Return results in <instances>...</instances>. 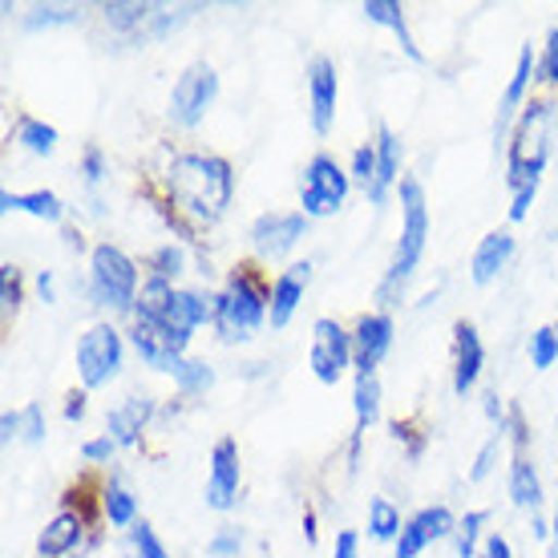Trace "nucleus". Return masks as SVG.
Listing matches in <instances>:
<instances>
[{"mask_svg": "<svg viewBox=\"0 0 558 558\" xmlns=\"http://www.w3.org/2000/svg\"><path fill=\"white\" fill-rule=\"evenodd\" d=\"M13 142L21 150L37 154V158H49L57 150V130L49 122H41V118H28L25 113V118H16Z\"/></svg>", "mask_w": 558, "mask_h": 558, "instance_id": "a878e982", "label": "nucleus"}, {"mask_svg": "<svg viewBox=\"0 0 558 558\" xmlns=\"http://www.w3.org/2000/svg\"><path fill=\"white\" fill-rule=\"evenodd\" d=\"M122 356H126V344H122V332L113 324H94L89 332L77 340V377H82V389H106L118 373H122Z\"/></svg>", "mask_w": 558, "mask_h": 558, "instance_id": "0eeeda50", "label": "nucleus"}, {"mask_svg": "<svg viewBox=\"0 0 558 558\" xmlns=\"http://www.w3.org/2000/svg\"><path fill=\"white\" fill-rule=\"evenodd\" d=\"M482 558H514V550H510L502 534H489L486 546H482Z\"/></svg>", "mask_w": 558, "mask_h": 558, "instance_id": "de8ad7c7", "label": "nucleus"}, {"mask_svg": "<svg viewBox=\"0 0 558 558\" xmlns=\"http://www.w3.org/2000/svg\"><path fill=\"white\" fill-rule=\"evenodd\" d=\"M510 498H514V506L531 510L534 518L543 510V477L526 453H514V461H510Z\"/></svg>", "mask_w": 558, "mask_h": 558, "instance_id": "5701e85b", "label": "nucleus"}, {"mask_svg": "<svg viewBox=\"0 0 558 558\" xmlns=\"http://www.w3.org/2000/svg\"><path fill=\"white\" fill-rule=\"evenodd\" d=\"M453 531H458V518L449 506H425L405 522V531L397 538V558H417L425 546L437 543V538H449Z\"/></svg>", "mask_w": 558, "mask_h": 558, "instance_id": "ddd939ff", "label": "nucleus"}, {"mask_svg": "<svg viewBox=\"0 0 558 558\" xmlns=\"http://www.w3.org/2000/svg\"><path fill=\"white\" fill-rule=\"evenodd\" d=\"M154 417V401L150 397H130L122 401L118 409H110V417H106V433H110L118 446H138L142 441V429L150 425Z\"/></svg>", "mask_w": 558, "mask_h": 558, "instance_id": "aec40b11", "label": "nucleus"}, {"mask_svg": "<svg viewBox=\"0 0 558 558\" xmlns=\"http://www.w3.org/2000/svg\"><path fill=\"white\" fill-rule=\"evenodd\" d=\"M82 9L77 4H37L25 13V28H53V25H77Z\"/></svg>", "mask_w": 558, "mask_h": 558, "instance_id": "7c9ffc66", "label": "nucleus"}, {"mask_svg": "<svg viewBox=\"0 0 558 558\" xmlns=\"http://www.w3.org/2000/svg\"><path fill=\"white\" fill-rule=\"evenodd\" d=\"M401 531H405L401 510H397L389 498H373V502H368V534H373L377 543H397Z\"/></svg>", "mask_w": 558, "mask_h": 558, "instance_id": "c85d7f7f", "label": "nucleus"}, {"mask_svg": "<svg viewBox=\"0 0 558 558\" xmlns=\"http://www.w3.org/2000/svg\"><path fill=\"white\" fill-rule=\"evenodd\" d=\"M429 243V207H425V191L417 179H401V239H397V252L392 264L380 279V300H389L405 288L413 271H417L421 255Z\"/></svg>", "mask_w": 558, "mask_h": 558, "instance_id": "7ed1b4c3", "label": "nucleus"}, {"mask_svg": "<svg viewBox=\"0 0 558 558\" xmlns=\"http://www.w3.org/2000/svg\"><path fill=\"white\" fill-rule=\"evenodd\" d=\"M534 77L546 85H558V28H550V37H546L543 57H538V73H534Z\"/></svg>", "mask_w": 558, "mask_h": 558, "instance_id": "58836bf2", "label": "nucleus"}, {"mask_svg": "<svg viewBox=\"0 0 558 558\" xmlns=\"http://www.w3.org/2000/svg\"><path fill=\"white\" fill-rule=\"evenodd\" d=\"M45 409L41 405H25L21 409V441H28V446H41L45 441Z\"/></svg>", "mask_w": 558, "mask_h": 558, "instance_id": "4c0bfd02", "label": "nucleus"}, {"mask_svg": "<svg viewBox=\"0 0 558 558\" xmlns=\"http://www.w3.org/2000/svg\"><path fill=\"white\" fill-rule=\"evenodd\" d=\"M392 316L385 312H368L356 320L352 328V364H356V373H377V364L389 356L392 349Z\"/></svg>", "mask_w": 558, "mask_h": 558, "instance_id": "f8f14e48", "label": "nucleus"}, {"mask_svg": "<svg viewBox=\"0 0 558 558\" xmlns=\"http://www.w3.org/2000/svg\"><path fill=\"white\" fill-rule=\"evenodd\" d=\"M37 292H41L45 304H57V279H53V271H37Z\"/></svg>", "mask_w": 558, "mask_h": 558, "instance_id": "09e8293b", "label": "nucleus"}, {"mask_svg": "<svg viewBox=\"0 0 558 558\" xmlns=\"http://www.w3.org/2000/svg\"><path fill=\"white\" fill-rule=\"evenodd\" d=\"M361 13L368 16V25L392 28L409 61H421V49H417V41H413V33H409V25H405V9H401L397 0H364Z\"/></svg>", "mask_w": 558, "mask_h": 558, "instance_id": "4be33fe9", "label": "nucleus"}, {"mask_svg": "<svg viewBox=\"0 0 558 558\" xmlns=\"http://www.w3.org/2000/svg\"><path fill=\"white\" fill-rule=\"evenodd\" d=\"M0 210H25L33 219H45V223H61L65 219V203L53 195V191H28V195H13V191H4L0 195Z\"/></svg>", "mask_w": 558, "mask_h": 558, "instance_id": "b1692460", "label": "nucleus"}, {"mask_svg": "<svg viewBox=\"0 0 558 558\" xmlns=\"http://www.w3.org/2000/svg\"><path fill=\"white\" fill-rule=\"evenodd\" d=\"M304 538H307V546H316V538H320V531H316V514H312V510L304 514Z\"/></svg>", "mask_w": 558, "mask_h": 558, "instance_id": "3c124183", "label": "nucleus"}, {"mask_svg": "<svg viewBox=\"0 0 558 558\" xmlns=\"http://www.w3.org/2000/svg\"><path fill=\"white\" fill-rule=\"evenodd\" d=\"M82 174L89 186H98V182L110 174V162H106V150H101V146H85L82 150Z\"/></svg>", "mask_w": 558, "mask_h": 558, "instance_id": "ea45409f", "label": "nucleus"}, {"mask_svg": "<svg viewBox=\"0 0 558 558\" xmlns=\"http://www.w3.org/2000/svg\"><path fill=\"white\" fill-rule=\"evenodd\" d=\"M482 364H486V349H482V336L470 320L453 324V392L465 397L482 377Z\"/></svg>", "mask_w": 558, "mask_h": 558, "instance_id": "dca6fc26", "label": "nucleus"}, {"mask_svg": "<svg viewBox=\"0 0 558 558\" xmlns=\"http://www.w3.org/2000/svg\"><path fill=\"white\" fill-rule=\"evenodd\" d=\"M307 364L320 385H336L344 377V368L352 364V332H344L336 320H316L312 324V352H307Z\"/></svg>", "mask_w": 558, "mask_h": 558, "instance_id": "1a4fd4ad", "label": "nucleus"}, {"mask_svg": "<svg viewBox=\"0 0 558 558\" xmlns=\"http://www.w3.org/2000/svg\"><path fill=\"white\" fill-rule=\"evenodd\" d=\"M550 534H555V555H558V506H555V522H550Z\"/></svg>", "mask_w": 558, "mask_h": 558, "instance_id": "603ef678", "label": "nucleus"}, {"mask_svg": "<svg viewBox=\"0 0 558 558\" xmlns=\"http://www.w3.org/2000/svg\"><path fill=\"white\" fill-rule=\"evenodd\" d=\"M307 235V215L304 210H267L252 223V243L264 259H283L300 247Z\"/></svg>", "mask_w": 558, "mask_h": 558, "instance_id": "9d476101", "label": "nucleus"}, {"mask_svg": "<svg viewBox=\"0 0 558 558\" xmlns=\"http://www.w3.org/2000/svg\"><path fill=\"white\" fill-rule=\"evenodd\" d=\"M182 271H186V252H182L179 243H167V247H158V252L150 255V276L154 279H167V283H174Z\"/></svg>", "mask_w": 558, "mask_h": 558, "instance_id": "2f4dec72", "label": "nucleus"}, {"mask_svg": "<svg viewBox=\"0 0 558 558\" xmlns=\"http://www.w3.org/2000/svg\"><path fill=\"white\" fill-rule=\"evenodd\" d=\"M555 361H558V332L555 328H538V332L531 336V364L543 373V368H550Z\"/></svg>", "mask_w": 558, "mask_h": 558, "instance_id": "c9c22d12", "label": "nucleus"}, {"mask_svg": "<svg viewBox=\"0 0 558 558\" xmlns=\"http://www.w3.org/2000/svg\"><path fill=\"white\" fill-rule=\"evenodd\" d=\"M113 449H118V441H113L110 433H101V437H94V441H85V446H82V458L94 461V465H106V461L113 458Z\"/></svg>", "mask_w": 558, "mask_h": 558, "instance_id": "37998d69", "label": "nucleus"}, {"mask_svg": "<svg viewBox=\"0 0 558 558\" xmlns=\"http://www.w3.org/2000/svg\"><path fill=\"white\" fill-rule=\"evenodd\" d=\"M101 514L110 518V526H138V498L122 482H110L101 489Z\"/></svg>", "mask_w": 558, "mask_h": 558, "instance_id": "bb28decb", "label": "nucleus"}, {"mask_svg": "<svg viewBox=\"0 0 558 558\" xmlns=\"http://www.w3.org/2000/svg\"><path fill=\"white\" fill-rule=\"evenodd\" d=\"M106 13V25H113L118 33H134L154 16V4H138V0H113L101 9Z\"/></svg>", "mask_w": 558, "mask_h": 558, "instance_id": "c756f323", "label": "nucleus"}, {"mask_svg": "<svg viewBox=\"0 0 558 558\" xmlns=\"http://www.w3.org/2000/svg\"><path fill=\"white\" fill-rule=\"evenodd\" d=\"M0 437H4V441H21V409H9V413L0 417Z\"/></svg>", "mask_w": 558, "mask_h": 558, "instance_id": "49530a36", "label": "nucleus"}, {"mask_svg": "<svg viewBox=\"0 0 558 558\" xmlns=\"http://www.w3.org/2000/svg\"><path fill=\"white\" fill-rule=\"evenodd\" d=\"M332 558H361V534H356V531H340V534H336Z\"/></svg>", "mask_w": 558, "mask_h": 558, "instance_id": "a18cd8bd", "label": "nucleus"}, {"mask_svg": "<svg viewBox=\"0 0 558 558\" xmlns=\"http://www.w3.org/2000/svg\"><path fill=\"white\" fill-rule=\"evenodd\" d=\"M126 546H130V555H126V558H170V555H167V546H162V538L154 534L150 522H138V526H130Z\"/></svg>", "mask_w": 558, "mask_h": 558, "instance_id": "473e14b6", "label": "nucleus"}, {"mask_svg": "<svg viewBox=\"0 0 558 558\" xmlns=\"http://www.w3.org/2000/svg\"><path fill=\"white\" fill-rule=\"evenodd\" d=\"M239 550H243V531H239V526H223V531H215V538L207 543L210 558H239Z\"/></svg>", "mask_w": 558, "mask_h": 558, "instance_id": "e433bc0d", "label": "nucleus"}, {"mask_svg": "<svg viewBox=\"0 0 558 558\" xmlns=\"http://www.w3.org/2000/svg\"><path fill=\"white\" fill-rule=\"evenodd\" d=\"M534 73H538V57H534L531 45H522V53H518V65L510 73V85L502 89V101H498V122H494V142L502 146L510 126H514V113L522 110V101H526V89H531Z\"/></svg>", "mask_w": 558, "mask_h": 558, "instance_id": "2eb2a0df", "label": "nucleus"}, {"mask_svg": "<svg viewBox=\"0 0 558 558\" xmlns=\"http://www.w3.org/2000/svg\"><path fill=\"white\" fill-rule=\"evenodd\" d=\"M352 186V174L332 154H312V162L304 167V179H300V210L307 219H328L336 210L344 207Z\"/></svg>", "mask_w": 558, "mask_h": 558, "instance_id": "423d86ee", "label": "nucleus"}, {"mask_svg": "<svg viewBox=\"0 0 558 558\" xmlns=\"http://www.w3.org/2000/svg\"><path fill=\"white\" fill-rule=\"evenodd\" d=\"M167 191L174 198V207L195 219V223H215L223 219V210L231 207L235 195V174L231 162L219 154H174L167 170Z\"/></svg>", "mask_w": 558, "mask_h": 558, "instance_id": "f257e3e1", "label": "nucleus"}, {"mask_svg": "<svg viewBox=\"0 0 558 558\" xmlns=\"http://www.w3.org/2000/svg\"><path fill=\"white\" fill-rule=\"evenodd\" d=\"M498 449H502V433H494L486 446H482V453H477L474 470H470V482H486L489 470H494V461H498Z\"/></svg>", "mask_w": 558, "mask_h": 558, "instance_id": "79ce46f5", "label": "nucleus"}, {"mask_svg": "<svg viewBox=\"0 0 558 558\" xmlns=\"http://www.w3.org/2000/svg\"><path fill=\"white\" fill-rule=\"evenodd\" d=\"M550 106L546 101H531L522 122L514 130V142L510 146V191H538L546 170V158H550Z\"/></svg>", "mask_w": 558, "mask_h": 558, "instance_id": "20e7f679", "label": "nucleus"}, {"mask_svg": "<svg viewBox=\"0 0 558 558\" xmlns=\"http://www.w3.org/2000/svg\"><path fill=\"white\" fill-rule=\"evenodd\" d=\"M392 433H397V441H405L409 461H421V453H425V437H421L409 421H397V425H392Z\"/></svg>", "mask_w": 558, "mask_h": 558, "instance_id": "c03bdc74", "label": "nucleus"}, {"mask_svg": "<svg viewBox=\"0 0 558 558\" xmlns=\"http://www.w3.org/2000/svg\"><path fill=\"white\" fill-rule=\"evenodd\" d=\"M514 259V235L510 231H489L482 243H477L474 252V264H470V271H474V283H494V279L502 276L506 264Z\"/></svg>", "mask_w": 558, "mask_h": 558, "instance_id": "412c9836", "label": "nucleus"}, {"mask_svg": "<svg viewBox=\"0 0 558 558\" xmlns=\"http://www.w3.org/2000/svg\"><path fill=\"white\" fill-rule=\"evenodd\" d=\"M167 377H174L182 397H198V392H207L215 385V368L203 361H191V356H179V361L170 364Z\"/></svg>", "mask_w": 558, "mask_h": 558, "instance_id": "cd10ccee", "label": "nucleus"}, {"mask_svg": "<svg viewBox=\"0 0 558 558\" xmlns=\"http://www.w3.org/2000/svg\"><path fill=\"white\" fill-rule=\"evenodd\" d=\"M85 538V518L73 510H61L45 522L41 538H37V555L41 558H70Z\"/></svg>", "mask_w": 558, "mask_h": 558, "instance_id": "6ab92c4d", "label": "nucleus"}, {"mask_svg": "<svg viewBox=\"0 0 558 558\" xmlns=\"http://www.w3.org/2000/svg\"><path fill=\"white\" fill-rule=\"evenodd\" d=\"M0 304H4V312L21 307V271L13 264L0 267Z\"/></svg>", "mask_w": 558, "mask_h": 558, "instance_id": "a19ab883", "label": "nucleus"}, {"mask_svg": "<svg viewBox=\"0 0 558 558\" xmlns=\"http://www.w3.org/2000/svg\"><path fill=\"white\" fill-rule=\"evenodd\" d=\"M489 522V510H470V514L458 522V555L461 558H474L477 555V538L486 531Z\"/></svg>", "mask_w": 558, "mask_h": 558, "instance_id": "72a5a7b5", "label": "nucleus"}, {"mask_svg": "<svg viewBox=\"0 0 558 558\" xmlns=\"http://www.w3.org/2000/svg\"><path fill=\"white\" fill-rule=\"evenodd\" d=\"M138 264L130 259L122 247L113 243H98L89 252V300L110 312H134L138 304Z\"/></svg>", "mask_w": 558, "mask_h": 558, "instance_id": "39448f33", "label": "nucleus"}, {"mask_svg": "<svg viewBox=\"0 0 558 558\" xmlns=\"http://www.w3.org/2000/svg\"><path fill=\"white\" fill-rule=\"evenodd\" d=\"M215 98H219V73L210 70L207 61L186 65L179 73L174 89H170V122L182 130H195L207 118L210 106H215Z\"/></svg>", "mask_w": 558, "mask_h": 558, "instance_id": "6e6552de", "label": "nucleus"}, {"mask_svg": "<svg viewBox=\"0 0 558 558\" xmlns=\"http://www.w3.org/2000/svg\"><path fill=\"white\" fill-rule=\"evenodd\" d=\"M352 413H356V433H364L380 417V380L377 373H356L352 380Z\"/></svg>", "mask_w": 558, "mask_h": 558, "instance_id": "393cba45", "label": "nucleus"}, {"mask_svg": "<svg viewBox=\"0 0 558 558\" xmlns=\"http://www.w3.org/2000/svg\"><path fill=\"white\" fill-rule=\"evenodd\" d=\"M239 477H243V461H239V441L223 437L210 449V470H207V506L210 510H231L239 502Z\"/></svg>", "mask_w": 558, "mask_h": 558, "instance_id": "9b49d317", "label": "nucleus"}, {"mask_svg": "<svg viewBox=\"0 0 558 558\" xmlns=\"http://www.w3.org/2000/svg\"><path fill=\"white\" fill-rule=\"evenodd\" d=\"M336 94H340L336 61L332 57H312V65H307V101H312V130L320 138L336 122Z\"/></svg>", "mask_w": 558, "mask_h": 558, "instance_id": "4468645a", "label": "nucleus"}, {"mask_svg": "<svg viewBox=\"0 0 558 558\" xmlns=\"http://www.w3.org/2000/svg\"><path fill=\"white\" fill-rule=\"evenodd\" d=\"M82 417H85V389L65 397V421H82Z\"/></svg>", "mask_w": 558, "mask_h": 558, "instance_id": "8fccbe9b", "label": "nucleus"}, {"mask_svg": "<svg viewBox=\"0 0 558 558\" xmlns=\"http://www.w3.org/2000/svg\"><path fill=\"white\" fill-rule=\"evenodd\" d=\"M349 174H352V182H361L364 191L377 182V146L368 142V146H356L352 150V162H349Z\"/></svg>", "mask_w": 558, "mask_h": 558, "instance_id": "f704fd0d", "label": "nucleus"}, {"mask_svg": "<svg viewBox=\"0 0 558 558\" xmlns=\"http://www.w3.org/2000/svg\"><path fill=\"white\" fill-rule=\"evenodd\" d=\"M271 312V288L252 264H239L227 276V288L215 295V332L223 344H243L267 324Z\"/></svg>", "mask_w": 558, "mask_h": 558, "instance_id": "f03ea898", "label": "nucleus"}, {"mask_svg": "<svg viewBox=\"0 0 558 558\" xmlns=\"http://www.w3.org/2000/svg\"><path fill=\"white\" fill-rule=\"evenodd\" d=\"M377 182L364 191L368 195V203L373 207H385V198H389L392 186H401V158H405V146H401V138L392 134L389 126L377 130Z\"/></svg>", "mask_w": 558, "mask_h": 558, "instance_id": "a211bd4d", "label": "nucleus"}, {"mask_svg": "<svg viewBox=\"0 0 558 558\" xmlns=\"http://www.w3.org/2000/svg\"><path fill=\"white\" fill-rule=\"evenodd\" d=\"M307 279H312V264H292L288 271H279L276 283H271V312H267V324L271 328H288L295 316V307L304 304Z\"/></svg>", "mask_w": 558, "mask_h": 558, "instance_id": "f3484780", "label": "nucleus"}]
</instances>
